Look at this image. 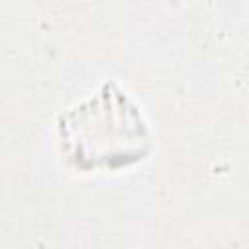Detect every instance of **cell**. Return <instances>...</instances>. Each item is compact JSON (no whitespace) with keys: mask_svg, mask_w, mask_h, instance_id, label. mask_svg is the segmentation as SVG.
<instances>
[{"mask_svg":"<svg viewBox=\"0 0 249 249\" xmlns=\"http://www.w3.org/2000/svg\"><path fill=\"white\" fill-rule=\"evenodd\" d=\"M58 130L68 158L80 167L126 165L148 148V128L138 107L113 84L68 111Z\"/></svg>","mask_w":249,"mask_h":249,"instance_id":"1","label":"cell"}]
</instances>
